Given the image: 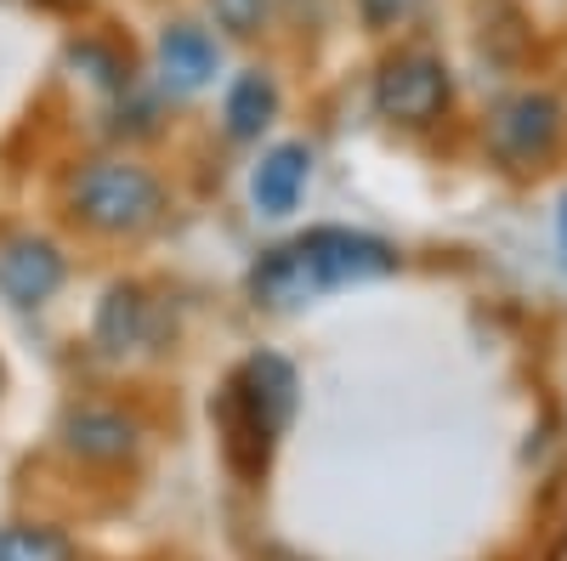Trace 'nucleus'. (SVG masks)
<instances>
[{
  "instance_id": "1",
  "label": "nucleus",
  "mask_w": 567,
  "mask_h": 561,
  "mask_svg": "<svg viewBox=\"0 0 567 561\" xmlns=\"http://www.w3.org/2000/svg\"><path fill=\"white\" fill-rule=\"evenodd\" d=\"M386 272H398V250L386 239L352 227H312L290 245H272L250 267V295L267 312H296L329 290L369 284V278H386Z\"/></svg>"
},
{
  "instance_id": "12",
  "label": "nucleus",
  "mask_w": 567,
  "mask_h": 561,
  "mask_svg": "<svg viewBox=\"0 0 567 561\" xmlns=\"http://www.w3.org/2000/svg\"><path fill=\"white\" fill-rule=\"evenodd\" d=\"M210 7V23L227 34V40H261L267 34V23H272V12H278V0H205Z\"/></svg>"
},
{
  "instance_id": "4",
  "label": "nucleus",
  "mask_w": 567,
  "mask_h": 561,
  "mask_svg": "<svg viewBox=\"0 0 567 561\" xmlns=\"http://www.w3.org/2000/svg\"><path fill=\"white\" fill-rule=\"evenodd\" d=\"M449 103H454V74L425 45H403V52H392L374 69V114L386 125L425 131L449 114Z\"/></svg>"
},
{
  "instance_id": "7",
  "label": "nucleus",
  "mask_w": 567,
  "mask_h": 561,
  "mask_svg": "<svg viewBox=\"0 0 567 561\" xmlns=\"http://www.w3.org/2000/svg\"><path fill=\"white\" fill-rule=\"evenodd\" d=\"M58 290H63V256L52 239L0 245V295L12 307H45Z\"/></svg>"
},
{
  "instance_id": "15",
  "label": "nucleus",
  "mask_w": 567,
  "mask_h": 561,
  "mask_svg": "<svg viewBox=\"0 0 567 561\" xmlns=\"http://www.w3.org/2000/svg\"><path fill=\"white\" fill-rule=\"evenodd\" d=\"M278 12H290V18H301V12H318V0H278Z\"/></svg>"
},
{
  "instance_id": "8",
  "label": "nucleus",
  "mask_w": 567,
  "mask_h": 561,
  "mask_svg": "<svg viewBox=\"0 0 567 561\" xmlns=\"http://www.w3.org/2000/svg\"><path fill=\"white\" fill-rule=\"evenodd\" d=\"M307 176H312V148L307 143H278L261 154L256 176H250V199L261 216H290L307 194Z\"/></svg>"
},
{
  "instance_id": "16",
  "label": "nucleus",
  "mask_w": 567,
  "mask_h": 561,
  "mask_svg": "<svg viewBox=\"0 0 567 561\" xmlns=\"http://www.w3.org/2000/svg\"><path fill=\"white\" fill-rule=\"evenodd\" d=\"M561 256H567V205H561Z\"/></svg>"
},
{
  "instance_id": "9",
  "label": "nucleus",
  "mask_w": 567,
  "mask_h": 561,
  "mask_svg": "<svg viewBox=\"0 0 567 561\" xmlns=\"http://www.w3.org/2000/svg\"><path fill=\"white\" fill-rule=\"evenodd\" d=\"M278 114V85L267 69H245L239 80L227 85V103H221V120H227V136L233 143H256V136L272 125Z\"/></svg>"
},
{
  "instance_id": "5",
  "label": "nucleus",
  "mask_w": 567,
  "mask_h": 561,
  "mask_svg": "<svg viewBox=\"0 0 567 561\" xmlns=\"http://www.w3.org/2000/svg\"><path fill=\"white\" fill-rule=\"evenodd\" d=\"M556 136H561V103L550 91H516V97H505L488 114V148H494V159H505L516 170L550 159Z\"/></svg>"
},
{
  "instance_id": "3",
  "label": "nucleus",
  "mask_w": 567,
  "mask_h": 561,
  "mask_svg": "<svg viewBox=\"0 0 567 561\" xmlns=\"http://www.w3.org/2000/svg\"><path fill=\"white\" fill-rule=\"evenodd\" d=\"M69 205L74 216L103 232V239H125V232H142L154 227L159 210H165V187L154 170H142L131 159H91L74 187H69Z\"/></svg>"
},
{
  "instance_id": "14",
  "label": "nucleus",
  "mask_w": 567,
  "mask_h": 561,
  "mask_svg": "<svg viewBox=\"0 0 567 561\" xmlns=\"http://www.w3.org/2000/svg\"><path fill=\"white\" fill-rule=\"evenodd\" d=\"M352 7H358V23L369 34H392V29H403L420 12V0H352Z\"/></svg>"
},
{
  "instance_id": "13",
  "label": "nucleus",
  "mask_w": 567,
  "mask_h": 561,
  "mask_svg": "<svg viewBox=\"0 0 567 561\" xmlns=\"http://www.w3.org/2000/svg\"><path fill=\"white\" fill-rule=\"evenodd\" d=\"M0 561H74V550L52 528H0Z\"/></svg>"
},
{
  "instance_id": "11",
  "label": "nucleus",
  "mask_w": 567,
  "mask_h": 561,
  "mask_svg": "<svg viewBox=\"0 0 567 561\" xmlns=\"http://www.w3.org/2000/svg\"><path fill=\"white\" fill-rule=\"evenodd\" d=\"M142 341H148V295H142L136 284H114L97 307V346L125 357Z\"/></svg>"
},
{
  "instance_id": "10",
  "label": "nucleus",
  "mask_w": 567,
  "mask_h": 561,
  "mask_svg": "<svg viewBox=\"0 0 567 561\" xmlns=\"http://www.w3.org/2000/svg\"><path fill=\"white\" fill-rule=\"evenodd\" d=\"M63 437H69V448L80 454V459H125L131 448H136V426L125 414H114V408H80V414H69V426H63Z\"/></svg>"
},
{
  "instance_id": "2",
  "label": "nucleus",
  "mask_w": 567,
  "mask_h": 561,
  "mask_svg": "<svg viewBox=\"0 0 567 561\" xmlns=\"http://www.w3.org/2000/svg\"><path fill=\"white\" fill-rule=\"evenodd\" d=\"M296 414V368L272 357V352H256L227 386V403H221V426H227V454L245 477H256L278 432L290 426Z\"/></svg>"
},
{
  "instance_id": "6",
  "label": "nucleus",
  "mask_w": 567,
  "mask_h": 561,
  "mask_svg": "<svg viewBox=\"0 0 567 561\" xmlns=\"http://www.w3.org/2000/svg\"><path fill=\"white\" fill-rule=\"evenodd\" d=\"M159 80L165 91H176V97H194V91H205L216 74H221V40L199 23H165L159 29Z\"/></svg>"
}]
</instances>
